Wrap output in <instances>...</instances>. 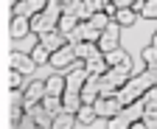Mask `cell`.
Masks as SVG:
<instances>
[{
    "instance_id": "cell-1",
    "label": "cell",
    "mask_w": 157,
    "mask_h": 129,
    "mask_svg": "<svg viewBox=\"0 0 157 129\" xmlns=\"http://www.w3.org/2000/svg\"><path fill=\"white\" fill-rule=\"evenodd\" d=\"M132 76L135 67H109L104 76H98V90H101V96H115Z\"/></svg>"
},
{
    "instance_id": "cell-2",
    "label": "cell",
    "mask_w": 157,
    "mask_h": 129,
    "mask_svg": "<svg viewBox=\"0 0 157 129\" xmlns=\"http://www.w3.org/2000/svg\"><path fill=\"white\" fill-rule=\"evenodd\" d=\"M121 31H124V25L118 23V20H112V23L101 31L98 51H101V53H109V51H115V48H121Z\"/></svg>"
},
{
    "instance_id": "cell-3",
    "label": "cell",
    "mask_w": 157,
    "mask_h": 129,
    "mask_svg": "<svg viewBox=\"0 0 157 129\" xmlns=\"http://www.w3.org/2000/svg\"><path fill=\"white\" fill-rule=\"evenodd\" d=\"M45 96H48L45 82H28V87L23 90V107H25V112H28V109H34L36 104H42Z\"/></svg>"
},
{
    "instance_id": "cell-4",
    "label": "cell",
    "mask_w": 157,
    "mask_h": 129,
    "mask_svg": "<svg viewBox=\"0 0 157 129\" xmlns=\"http://www.w3.org/2000/svg\"><path fill=\"white\" fill-rule=\"evenodd\" d=\"M93 107H95L98 118H107V121H109V118H115V115L124 109V104L118 101V96H101V98H98Z\"/></svg>"
},
{
    "instance_id": "cell-5",
    "label": "cell",
    "mask_w": 157,
    "mask_h": 129,
    "mask_svg": "<svg viewBox=\"0 0 157 129\" xmlns=\"http://www.w3.org/2000/svg\"><path fill=\"white\" fill-rule=\"evenodd\" d=\"M45 6H48V0H20V3L11 6V17H28L31 20L34 14L45 11Z\"/></svg>"
},
{
    "instance_id": "cell-6",
    "label": "cell",
    "mask_w": 157,
    "mask_h": 129,
    "mask_svg": "<svg viewBox=\"0 0 157 129\" xmlns=\"http://www.w3.org/2000/svg\"><path fill=\"white\" fill-rule=\"evenodd\" d=\"M73 62H76V48L67 42L65 48H59L56 53H51V62H48V65L56 67V70H65V67H70Z\"/></svg>"
},
{
    "instance_id": "cell-7",
    "label": "cell",
    "mask_w": 157,
    "mask_h": 129,
    "mask_svg": "<svg viewBox=\"0 0 157 129\" xmlns=\"http://www.w3.org/2000/svg\"><path fill=\"white\" fill-rule=\"evenodd\" d=\"M9 67H14V70H20V73H34L36 70V62H34V56L31 53H25V51H14L11 56H9Z\"/></svg>"
},
{
    "instance_id": "cell-8",
    "label": "cell",
    "mask_w": 157,
    "mask_h": 129,
    "mask_svg": "<svg viewBox=\"0 0 157 129\" xmlns=\"http://www.w3.org/2000/svg\"><path fill=\"white\" fill-rule=\"evenodd\" d=\"M56 20H53V17H48L45 11H39V14H34L31 17V31L34 34H45V31H56Z\"/></svg>"
},
{
    "instance_id": "cell-9",
    "label": "cell",
    "mask_w": 157,
    "mask_h": 129,
    "mask_svg": "<svg viewBox=\"0 0 157 129\" xmlns=\"http://www.w3.org/2000/svg\"><path fill=\"white\" fill-rule=\"evenodd\" d=\"M11 40H25L31 34V20L28 17H11V25H9Z\"/></svg>"
},
{
    "instance_id": "cell-10",
    "label": "cell",
    "mask_w": 157,
    "mask_h": 129,
    "mask_svg": "<svg viewBox=\"0 0 157 129\" xmlns=\"http://www.w3.org/2000/svg\"><path fill=\"white\" fill-rule=\"evenodd\" d=\"M104 59H107L109 67H132V56H129L124 48H115V51L104 53Z\"/></svg>"
},
{
    "instance_id": "cell-11",
    "label": "cell",
    "mask_w": 157,
    "mask_h": 129,
    "mask_svg": "<svg viewBox=\"0 0 157 129\" xmlns=\"http://www.w3.org/2000/svg\"><path fill=\"white\" fill-rule=\"evenodd\" d=\"M98 98H101V90H98V76H90L82 87V101L84 104H95Z\"/></svg>"
},
{
    "instance_id": "cell-12",
    "label": "cell",
    "mask_w": 157,
    "mask_h": 129,
    "mask_svg": "<svg viewBox=\"0 0 157 129\" xmlns=\"http://www.w3.org/2000/svg\"><path fill=\"white\" fill-rule=\"evenodd\" d=\"M84 67H87L90 76H104V73L109 70V65H107V59H104V53H95V56H90V59L84 62Z\"/></svg>"
},
{
    "instance_id": "cell-13",
    "label": "cell",
    "mask_w": 157,
    "mask_h": 129,
    "mask_svg": "<svg viewBox=\"0 0 157 129\" xmlns=\"http://www.w3.org/2000/svg\"><path fill=\"white\" fill-rule=\"evenodd\" d=\"M45 87H48V96H59V98H62L65 90H67V79L59 76V73H53V76L45 79Z\"/></svg>"
},
{
    "instance_id": "cell-14",
    "label": "cell",
    "mask_w": 157,
    "mask_h": 129,
    "mask_svg": "<svg viewBox=\"0 0 157 129\" xmlns=\"http://www.w3.org/2000/svg\"><path fill=\"white\" fill-rule=\"evenodd\" d=\"M28 112H31V118L39 123V129H48V126H53V115L48 112V109H45L42 104H36L34 109H28Z\"/></svg>"
},
{
    "instance_id": "cell-15",
    "label": "cell",
    "mask_w": 157,
    "mask_h": 129,
    "mask_svg": "<svg viewBox=\"0 0 157 129\" xmlns=\"http://www.w3.org/2000/svg\"><path fill=\"white\" fill-rule=\"evenodd\" d=\"M73 48H76V59H82V62H87L90 56H95V53H101L98 51V42H78Z\"/></svg>"
},
{
    "instance_id": "cell-16",
    "label": "cell",
    "mask_w": 157,
    "mask_h": 129,
    "mask_svg": "<svg viewBox=\"0 0 157 129\" xmlns=\"http://www.w3.org/2000/svg\"><path fill=\"white\" fill-rule=\"evenodd\" d=\"M78 118H76V112H59L56 118H53V129H73V123H76Z\"/></svg>"
},
{
    "instance_id": "cell-17",
    "label": "cell",
    "mask_w": 157,
    "mask_h": 129,
    "mask_svg": "<svg viewBox=\"0 0 157 129\" xmlns=\"http://www.w3.org/2000/svg\"><path fill=\"white\" fill-rule=\"evenodd\" d=\"M76 118H78V123H93V121L98 118V112H95L93 104H82V109L76 112Z\"/></svg>"
},
{
    "instance_id": "cell-18",
    "label": "cell",
    "mask_w": 157,
    "mask_h": 129,
    "mask_svg": "<svg viewBox=\"0 0 157 129\" xmlns=\"http://www.w3.org/2000/svg\"><path fill=\"white\" fill-rule=\"evenodd\" d=\"M115 20L121 23L124 28H129V25H135V23H137V11H135V9H121Z\"/></svg>"
},
{
    "instance_id": "cell-19",
    "label": "cell",
    "mask_w": 157,
    "mask_h": 129,
    "mask_svg": "<svg viewBox=\"0 0 157 129\" xmlns=\"http://www.w3.org/2000/svg\"><path fill=\"white\" fill-rule=\"evenodd\" d=\"M109 23H112V17H109L107 11H95V14L90 17V25H93V28H98V31H104Z\"/></svg>"
},
{
    "instance_id": "cell-20",
    "label": "cell",
    "mask_w": 157,
    "mask_h": 129,
    "mask_svg": "<svg viewBox=\"0 0 157 129\" xmlns=\"http://www.w3.org/2000/svg\"><path fill=\"white\" fill-rule=\"evenodd\" d=\"M129 126H132V118L124 112V109H121L115 118H109V129H129Z\"/></svg>"
},
{
    "instance_id": "cell-21",
    "label": "cell",
    "mask_w": 157,
    "mask_h": 129,
    "mask_svg": "<svg viewBox=\"0 0 157 129\" xmlns=\"http://www.w3.org/2000/svg\"><path fill=\"white\" fill-rule=\"evenodd\" d=\"M143 62H146V67L157 70V45H146L143 48Z\"/></svg>"
},
{
    "instance_id": "cell-22",
    "label": "cell",
    "mask_w": 157,
    "mask_h": 129,
    "mask_svg": "<svg viewBox=\"0 0 157 129\" xmlns=\"http://www.w3.org/2000/svg\"><path fill=\"white\" fill-rule=\"evenodd\" d=\"M78 23H82V20H76V17H70V14H65L62 17V20H59V25H56V31H62V34H70Z\"/></svg>"
},
{
    "instance_id": "cell-23",
    "label": "cell",
    "mask_w": 157,
    "mask_h": 129,
    "mask_svg": "<svg viewBox=\"0 0 157 129\" xmlns=\"http://www.w3.org/2000/svg\"><path fill=\"white\" fill-rule=\"evenodd\" d=\"M31 56H34L36 65H45V62H51V51H48L45 45H36V48L31 51Z\"/></svg>"
},
{
    "instance_id": "cell-24",
    "label": "cell",
    "mask_w": 157,
    "mask_h": 129,
    "mask_svg": "<svg viewBox=\"0 0 157 129\" xmlns=\"http://www.w3.org/2000/svg\"><path fill=\"white\" fill-rule=\"evenodd\" d=\"M23 76H25V73H20V70H9V87L11 90H20V87H23Z\"/></svg>"
},
{
    "instance_id": "cell-25",
    "label": "cell",
    "mask_w": 157,
    "mask_h": 129,
    "mask_svg": "<svg viewBox=\"0 0 157 129\" xmlns=\"http://www.w3.org/2000/svg\"><path fill=\"white\" fill-rule=\"evenodd\" d=\"M140 17H149V20H157V0H146V9Z\"/></svg>"
},
{
    "instance_id": "cell-26",
    "label": "cell",
    "mask_w": 157,
    "mask_h": 129,
    "mask_svg": "<svg viewBox=\"0 0 157 129\" xmlns=\"http://www.w3.org/2000/svg\"><path fill=\"white\" fill-rule=\"evenodd\" d=\"M135 3H137V0H115V6H118V9H132Z\"/></svg>"
},
{
    "instance_id": "cell-27",
    "label": "cell",
    "mask_w": 157,
    "mask_h": 129,
    "mask_svg": "<svg viewBox=\"0 0 157 129\" xmlns=\"http://www.w3.org/2000/svg\"><path fill=\"white\" fill-rule=\"evenodd\" d=\"M151 45H157V31H154V36H151Z\"/></svg>"
},
{
    "instance_id": "cell-28",
    "label": "cell",
    "mask_w": 157,
    "mask_h": 129,
    "mask_svg": "<svg viewBox=\"0 0 157 129\" xmlns=\"http://www.w3.org/2000/svg\"><path fill=\"white\" fill-rule=\"evenodd\" d=\"M59 3H62V6H67V3H73V0H59Z\"/></svg>"
},
{
    "instance_id": "cell-29",
    "label": "cell",
    "mask_w": 157,
    "mask_h": 129,
    "mask_svg": "<svg viewBox=\"0 0 157 129\" xmlns=\"http://www.w3.org/2000/svg\"><path fill=\"white\" fill-rule=\"evenodd\" d=\"M14 3H20V0H11V6H14Z\"/></svg>"
},
{
    "instance_id": "cell-30",
    "label": "cell",
    "mask_w": 157,
    "mask_h": 129,
    "mask_svg": "<svg viewBox=\"0 0 157 129\" xmlns=\"http://www.w3.org/2000/svg\"><path fill=\"white\" fill-rule=\"evenodd\" d=\"M48 129H53V126H48Z\"/></svg>"
}]
</instances>
